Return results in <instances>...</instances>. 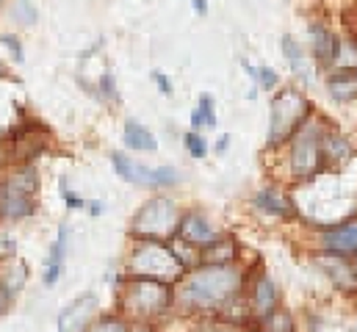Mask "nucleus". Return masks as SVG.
<instances>
[{
  "instance_id": "7ed1b4c3",
  "label": "nucleus",
  "mask_w": 357,
  "mask_h": 332,
  "mask_svg": "<svg viewBox=\"0 0 357 332\" xmlns=\"http://www.w3.org/2000/svg\"><path fill=\"white\" fill-rule=\"evenodd\" d=\"M194 269L188 257L180 255V244L175 241H133V247L125 257V274L128 277H144V280H164L178 285L183 274Z\"/></svg>"
},
{
  "instance_id": "c85d7f7f",
  "label": "nucleus",
  "mask_w": 357,
  "mask_h": 332,
  "mask_svg": "<svg viewBox=\"0 0 357 332\" xmlns=\"http://www.w3.org/2000/svg\"><path fill=\"white\" fill-rule=\"evenodd\" d=\"M191 332H247V327L233 324L227 319H197Z\"/></svg>"
},
{
  "instance_id": "f3484780",
  "label": "nucleus",
  "mask_w": 357,
  "mask_h": 332,
  "mask_svg": "<svg viewBox=\"0 0 357 332\" xmlns=\"http://www.w3.org/2000/svg\"><path fill=\"white\" fill-rule=\"evenodd\" d=\"M70 225L61 222L59 225V236L56 241L47 249V260H45V274H42V285L45 288H56L61 274H64V266H67V255H70Z\"/></svg>"
},
{
  "instance_id": "bb28decb",
  "label": "nucleus",
  "mask_w": 357,
  "mask_h": 332,
  "mask_svg": "<svg viewBox=\"0 0 357 332\" xmlns=\"http://www.w3.org/2000/svg\"><path fill=\"white\" fill-rule=\"evenodd\" d=\"M17 25H22V28H31V25H36V20H39V11H36V6H33V0H14L11 3V14H8Z\"/></svg>"
},
{
  "instance_id": "2f4dec72",
  "label": "nucleus",
  "mask_w": 357,
  "mask_h": 332,
  "mask_svg": "<svg viewBox=\"0 0 357 332\" xmlns=\"http://www.w3.org/2000/svg\"><path fill=\"white\" fill-rule=\"evenodd\" d=\"M0 45L8 50V56H11L14 61H22V59H25V47H22V39H20L17 33H3V36H0Z\"/></svg>"
},
{
  "instance_id": "a19ab883",
  "label": "nucleus",
  "mask_w": 357,
  "mask_h": 332,
  "mask_svg": "<svg viewBox=\"0 0 357 332\" xmlns=\"http://www.w3.org/2000/svg\"><path fill=\"white\" fill-rule=\"evenodd\" d=\"M0 78H6V64L0 61Z\"/></svg>"
},
{
  "instance_id": "423d86ee",
  "label": "nucleus",
  "mask_w": 357,
  "mask_h": 332,
  "mask_svg": "<svg viewBox=\"0 0 357 332\" xmlns=\"http://www.w3.org/2000/svg\"><path fill=\"white\" fill-rule=\"evenodd\" d=\"M178 202L167 194H155L147 202L139 205V211L130 219V239L133 241H175L180 222Z\"/></svg>"
},
{
  "instance_id": "5701e85b",
  "label": "nucleus",
  "mask_w": 357,
  "mask_h": 332,
  "mask_svg": "<svg viewBox=\"0 0 357 332\" xmlns=\"http://www.w3.org/2000/svg\"><path fill=\"white\" fill-rule=\"evenodd\" d=\"M130 330H133V324L122 313H105V316L91 319V324L84 332H130Z\"/></svg>"
},
{
  "instance_id": "b1692460",
  "label": "nucleus",
  "mask_w": 357,
  "mask_h": 332,
  "mask_svg": "<svg viewBox=\"0 0 357 332\" xmlns=\"http://www.w3.org/2000/svg\"><path fill=\"white\" fill-rule=\"evenodd\" d=\"M335 70H357V39L355 36H341L338 56H335Z\"/></svg>"
},
{
  "instance_id": "c756f323",
  "label": "nucleus",
  "mask_w": 357,
  "mask_h": 332,
  "mask_svg": "<svg viewBox=\"0 0 357 332\" xmlns=\"http://www.w3.org/2000/svg\"><path fill=\"white\" fill-rule=\"evenodd\" d=\"M59 194H61V199H64V205H67L70 211H84L86 199H84V197H81L75 188H70L67 177H61V180H59Z\"/></svg>"
},
{
  "instance_id": "f8f14e48",
  "label": "nucleus",
  "mask_w": 357,
  "mask_h": 332,
  "mask_svg": "<svg viewBox=\"0 0 357 332\" xmlns=\"http://www.w3.org/2000/svg\"><path fill=\"white\" fill-rule=\"evenodd\" d=\"M252 211L261 213V216H268V219H291V216H296L294 197L288 191H282L280 186H274V183L261 186L252 194Z\"/></svg>"
},
{
  "instance_id": "4be33fe9",
  "label": "nucleus",
  "mask_w": 357,
  "mask_h": 332,
  "mask_svg": "<svg viewBox=\"0 0 357 332\" xmlns=\"http://www.w3.org/2000/svg\"><path fill=\"white\" fill-rule=\"evenodd\" d=\"M238 255H241V244L233 233H219L213 244H208L199 252V257L208 263H233L238 260Z\"/></svg>"
},
{
  "instance_id": "c9c22d12",
  "label": "nucleus",
  "mask_w": 357,
  "mask_h": 332,
  "mask_svg": "<svg viewBox=\"0 0 357 332\" xmlns=\"http://www.w3.org/2000/svg\"><path fill=\"white\" fill-rule=\"evenodd\" d=\"M11 296H14V294H8V291L0 285V313H6V310L11 308Z\"/></svg>"
},
{
  "instance_id": "393cba45",
  "label": "nucleus",
  "mask_w": 357,
  "mask_h": 332,
  "mask_svg": "<svg viewBox=\"0 0 357 332\" xmlns=\"http://www.w3.org/2000/svg\"><path fill=\"white\" fill-rule=\"evenodd\" d=\"M197 111H199V116H202V128H205V130H216L219 114H216V100H213L211 91H202V94L197 97Z\"/></svg>"
},
{
  "instance_id": "39448f33",
  "label": "nucleus",
  "mask_w": 357,
  "mask_h": 332,
  "mask_svg": "<svg viewBox=\"0 0 357 332\" xmlns=\"http://www.w3.org/2000/svg\"><path fill=\"white\" fill-rule=\"evenodd\" d=\"M313 116H316V105L313 100H307V94L299 86H280L268 100L266 147L280 150Z\"/></svg>"
},
{
  "instance_id": "4c0bfd02",
  "label": "nucleus",
  "mask_w": 357,
  "mask_h": 332,
  "mask_svg": "<svg viewBox=\"0 0 357 332\" xmlns=\"http://www.w3.org/2000/svg\"><path fill=\"white\" fill-rule=\"evenodd\" d=\"M191 130H199V133L205 130V128H202V116H199V111H197V108L191 111Z\"/></svg>"
},
{
  "instance_id": "7c9ffc66",
  "label": "nucleus",
  "mask_w": 357,
  "mask_h": 332,
  "mask_svg": "<svg viewBox=\"0 0 357 332\" xmlns=\"http://www.w3.org/2000/svg\"><path fill=\"white\" fill-rule=\"evenodd\" d=\"M258 89L261 91H266V94H274L277 89H280V75H277V70L274 67H268V64H264V67H258Z\"/></svg>"
},
{
  "instance_id": "79ce46f5",
  "label": "nucleus",
  "mask_w": 357,
  "mask_h": 332,
  "mask_svg": "<svg viewBox=\"0 0 357 332\" xmlns=\"http://www.w3.org/2000/svg\"><path fill=\"white\" fill-rule=\"evenodd\" d=\"M247 332H268V330H264V327H250Z\"/></svg>"
},
{
  "instance_id": "6ab92c4d",
  "label": "nucleus",
  "mask_w": 357,
  "mask_h": 332,
  "mask_svg": "<svg viewBox=\"0 0 357 332\" xmlns=\"http://www.w3.org/2000/svg\"><path fill=\"white\" fill-rule=\"evenodd\" d=\"M324 86H327V94L335 103L349 105L357 100V70H333L324 78Z\"/></svg>"
},
{
  "instance_id": "a211bd4d",
  "label": "nucleus",
  "mask_w": 357,
  "mask_h": 332,
  "mask_svg": "<svg viewBox=\"0 0 357 332\" xmlns=\"http://www.w3.org/2000/svg\"><path fill=\"white\" fill-rule=\"evenodd\" d=\"M355 158V144L335 128L327 125L324 139H321V161H324V172H335L344 169Z\"/></svg>"
},
{
  "instance_id": "473e14b6",
  "label": "nucleus",
  "mask_w": 357,
  "mask_h": 332,
  "mask_svg": "<svg viewBox=\"0 0 357 332\" xmlns=\"http://www.w3.org/2000/svg\"><path fill=\"white\" fill-rule=\"evenodd\" d=\"M153 83L158 86V91L164 94V97H172V91H175V86H172V81H169V75H164V73H158V70H153Z\"/></svg>"
},
{
  "instance_id": "58836bf2",
  "label": "nucleus",
  "mask_w": 357,
  "mask_h": 332,
  "mask_svg": "<svg viewBox=\"0 0 357 332\" xmlns=\"http://www.w3.org/2000/svg\"><path fill=\"white\" fill-rule=\"evenodd\" d=\"M130 332H158V330H155V324H133Z\"/></svg>"
},
{
  "instance_id": "aec40b11",
  "label": "nucleus",
  "mask_w": 357,
  "mask_h": 332,
  "mask_svg": "<svg viewBox=\"0 0 357 332\" xmlns=\"http://www.w3.org/2000/svg\"><path fill=\"white\" fill-rule=\"evenodd\" d=\"M122 142H125L128 150H136V153H155L158 150L155 133L144 122H139V119H125V125H122Z\"/></svg>"
},
{
  "instance_id": "0eeeda50",
  "label": "nucleus",
  "mask_w": 357,
  "mask_h": 332,
  "mask_svg": "<svg viewBox=\"0 0 357 332\" xmlns=\"http://www.w3.org/2000/svg\"><path fill=\"white\" fill-rule=\"evenodd\" d=\"M36 194H39V172L36 166L22 164L6 177V183H0V219L20 222L33 216Z\"/></svg>"
},
{
  "instance_id": "f704fd0d",
  "label": "nucleus",
  "mask_w": 357,
  "mask_h": 332,
  "mask_svg": "<svg viewBox=\"0 0 357 332\" xmlns=\"http://www.w3.org/2000/svg\"><path fill=\"white\" fill-rule=\"evenodd\" d=\"M211 150H213V153H219V156H225V153L230 150V133H225V136H219V139H216V144H213Z\"/></svg>"
},
{
  "instance_id": "c03bdc74",
  "label": "nucleus",
  "mask_w": 357,
  "mask_h": 332,
  "mask_svg": "<svg viewBox=\"0 0 357 332\" xmlns=\"http://www.w3.org/2000/svg\"><path fill=\"white\" fill-rule=\"evenodd\" d=\"M0 3H3V0H0Z\"/></svg>"
},
{
  "instance_id": "1a4fd4ad",
  "label": "nucleus",
  "mask_w": 357,
  "mask_h": 332,
  "mask_svg": "<svg viewBox=\"0 0 357 332\" xmlns=\"http://www.w3.org/2000/svg\"><path fill=\"white\" fill-rule=\"evenodd\" d=\"M244 302H247V313H250V324H261L280 308V291L277 282L268 277L261 266L247 274V288H244Z\"/></svg>"
},
{
  "instance_id": "9d476101",
  "label": "nucleus",
  "mask_w": 357,
  "mask_h": 332,
  "mask_svg": "<svg viewBox=\"0 0 357 332\" xmlns=\"http://www.w3.org/2000/svg\"><path fill=\"white\" fill-rule=\"evenodd\" d=\"M313 266L344 294H357V269L352 255H335V252H319L313 255Z\"/></svg>"
},
{
  "instance_id": "ea45409f",
  "label": "nucleus",
  "mask_w": 357,
  "mask_h": 332,
  "mask_svg": "<svg viewBox=\"0 0 357 332\" xmlns=\"http://www.w3.org/2000/svg\"><path fill=\"white\" fill-rule=\"evenodd\" d=\"M258 91H261V89H258V83H252V89L247 91V100H250V103H255V97H258Z\"/></svg>"
},
{
  "instance_id": "20e7f679",
  "label": "nucleus",
  "mask_w": 357,
  "mask_h": 332,
  "mask_svg": "<svg viewBox=\"0 0 357 332\" xmlns=\"http://www.w3.org/2000/svg\"><path fill=\"white\" fill-rule=\"evenodd\" d=\"M324 130H327V122L321 119H307L294 136L288 144L280 147V166H285L282 177L288 183H307L313 180L316 174L324 172V161H321V139H324Z\"/></svg>"
},
{
  "instance_id": "f257e3e1",
  "label": "nucleus",
  "mask_w": 357,
  "mask_h": 332,
  "mask_svg": "<svg viewBox=\"0 0 357 332\" xmlns=\"http://www.w3.org/2000/svg\"><path fill=\"white\" fill-rule=\"evenodd\" d=\"M250 269L241 260L233 263H208L199 260L183 274L175 285L178 310L191 319H227L247 327L250 313L244 302Z\"/></svg>"
},
{
  "instance_id": "6e6552de",
  "label": "nucleus",
  "mask_w": 357,
  "mask_h": 332,
  "mask_svg": "<svg viewBox=\"0 0 357 332\" xmlns=\"http://www.w3.org/2000/svg\"><path fill=\"white\" fill-rule=\"evenodd\" d=\"M111 166L116 172L119 180H125L128 186H142V188H172L180 183V172L175 166H150L142 164L136 158H130L125 150H114L111 153Z\"/></svg>"
},
{
  "instance_id": "dca6fc26",
  "label": "nucleus",
  "mask_w": 357,
  "mask_h": 332,
  "mask_svg": "<svg viewBox=\"0 0 357 332\" xmlns=\"http://www.w3.org/2000/svg\"><path fill=\"white\" fill-rule=\"evenodd\" d=\"M321 249L335 255H355L357 252V216H347L335 225L321 230Z\"/></svg>"
},
{
  "instance_id": "412c9836",
  "label": "nucleus",
  "mask_w": 357,
  "mask_h": 332,
  "mask_svg": "<svg viewBox=\"0 0 357 332\" xmlns=\"http://www.w3.org/2000/svg\"><path fill=\"white\" fill-rule=\"evenodd\" d=\"M31 277V269L25 260H20L17 255H6L0 257V285L8 291V294H20L25 288Z\"/></svg>"
},
{
  "instance_id": "37998d69",
  "label": "nucleus",
  "mask_w": 357,
  "mask_h": 332,
  "mask_svg": "<svg viewBox=\"0 0 357 332\" xmlns=\"http://www.w3.org/2000/svg\"><path fill=\"white\" fill-rule=\"evenodd\" d=\"M352 263H355V269H357V252L352 255Z\"/></svg>"
},
{
  "instance_id": "2eb2a0df",
  "label": "nucleus",
  "mask_w": 357,
  "mask_h": 332,
  "mask_svg": "<svg viewBox=\"0 0 357 332\" xmlns=\"http://www.w3.org/2000/svg\"><path fill=\"white\" fill-rule=\"evenodd\" d=\"M280 50H282V59H285L291 75L302 86H310L316 78V61L307 56V50L299 45V39L291 36V33H282L280 36Z\"/></svg>"
},
{
  "instance_id": "72a5a7b5",
  "label": "nucleus",
  "mask_w": 357,
  "mask_h": 332,
  "mask_svg": "<svg viewBox=\"0 0 357 332\" xmlns=\"http://www.w3.org/2000/svg\"><path fill=\"white\" fill-rule=\"evenodd\" d=\"M84 211H86V213H89L91 219H100V216H102V213H105V205H102V202H100V199H89V202H86V205H84Z\"/></svg>"
},
{
  "instance_id": "e433bc0d",
  "label": "nucleus",
  "mask_w": 357,
  "mask_h": 332,
  "mask_svg": "<svg viewBox=\"0 0 357 332\" xmlns=\"http://www.w3.org/2000/svg\"><path fill=\"white\" fill-rule=\"evenodd\" d=\"M191 6H194V14L208 17V0H191Z\"/></svg>"
},
{
  "instance_id": "cd10ccee",
  "label": "nucleus",
  "mask_w": 357,
  "mask_h": 332,
  "mask_svg": "<svg viewBox=\"0 0 357 332\" xmlns=\"http://www.w3.org/2000/svg\"><path fill=\"white\" fill-rule=\"evenodd\" d=\"M97 97L108 105H119V89H116V78L111 70H105L100 78H97Z\"/></svg>"
},
{
  "instance_id": "a878e982",
  "label": "nucleus",
  "mask_w": 357,
  "mask_h": 332,
  "mask_svg": "<svg viewBox=\"0 0 357 332\" xmlns=\"http://www.w3.org/2000/svg\"><path fill=\"white\" fill-rule=\"evenodd\" d=\"M183 147H185V153H188L194 161H202V158H208V153H211V144H208V139H205L199 130H185V133H183Z\"/></svg>"
},
{
  "instance_id": "9b49d317",
  "label": "nucleus",
  "mask_w": 357,
  "mask_h": 332,
  "mask_svg": "<svg viewBox=\"0 0 357 332\" xmlns=\"http://www.w3.org/2000/svg\"><path fill=\"white\" fill-rule=\"evenodd\" d=\"M219 236V230L213 227V222L199 211V208H188L180 213V222H178V241L188 244L194 249H202L208 244H213Z\"/></svg>"
},
{
  "instance_id": "4468645a",
  "label": "nucleus",
  "mask_w": 357,
  "mask_h": 332,
  "mask_svg": "<svg viewBox=\"0 0 357 332\" xmlns=\"http://www.w3.org/2000/svg\"><path fill=\"white\" fill-rule=\"evenodd\" d=\"M97 313V294L94 291H84L75 299H70V305L59 313L56 330L59 332H84L91 324Z\"/></svg>"
},
{
  "instance_id": "ddd939ff",
  "label": "nucleus",
  "mask_w": 357,
  "mask_h": 332,
  "mask_svg": "<svg viewBox=\"0 0 357 332\" xmlns=\"http://www.w3.org/2000/svg\"><path fill=\"white\" fill-rule=\"evenodd\" d=\"M307 39H310V59L319 67H333L341 45V33H335L324 20L307 22Z\"/></svg>"
},
{
  "instance_id": "f03ea898",
  "label": "nucleus",
  "mask_w": 357,
  "mask_h": 332,
  "mask_svg": "<svg viewBox=\"0 0 357 332\" xmlns=\"http://www.w3.org/2000/svg\"><path fill=\"white\" fill-rule=\"evenodd\" d=\"M178 310L175 282L122 274L116 280V313L130 324H158Z\"/></svg>"
}]
</instances>
